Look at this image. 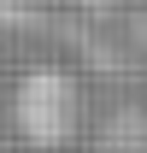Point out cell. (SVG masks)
Segmentation results:
<instances>
[{"label": "cell", "instance_id": "obj_2", "mask_svg": "<svg viewBox=\"0 0 147 153\" xmlns=\"http://www.w3.org/2000/svg\"><path fill=\"white\" fill-rule=\"evenodd\" d=\"M106 153H147V106H118L100 130Z\"/></svg>", "mask_w": 147, "mask_h": 153}, {"label": "cell", "instance_id": "obj_1", "mask_svg": "<svg viewBox=\"0 0 147 153\" xmlns=\"http://www.w3.org/2000/svg\"><path fill=\"white\" fill-rule=\"evenodd\" d=\"M18 124L24 135L36 141V147H65L82 124V94H76V82L53 65H41L18 82Z\"/></svg>", "mask_w": 147, "mask_h": 153}]
</instances>
